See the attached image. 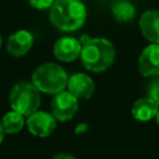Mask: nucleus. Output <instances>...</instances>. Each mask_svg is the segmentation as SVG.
Returning <instances> with one entry per match:
<instances>
[{
  "mask_svg": "<svg viewBox=\"0 0 159 159\" xmlns=\"http://www.w3.org/2000/svg\"><path fill=\"white\" fill-rule=\"evenodd\" d=\"M82 50L80 60L82 66L94 73L108 70L116 58V48L113 43L104 37L82 36Z\"/></svg>",
  "mask_w": 159,
  "mask_h": 159,
  "instance_id": "nucleus-1",
  "label": "nucleus"
},
{
  "mask_svg": "<svg viewBox=\"0 0 159 159\" xmlns=\"http://www.w3.org/2000/svg\"><path fill=\"white\" fill-rule=\"evenodd\" d=\"M48 16L57 30L72 32L83 26L87 9L81 0H55L50 7Z\"/></svg>",
  "mask_w": 159,
  "mask_h": 159,
  "instance_id": "nucleus-2",
  "label": "nucleus"
},
{
  "mask_svg": "<svg viewBox=\"0 0 159 159\" xmlns=\"http://www.w3.org/2000/svg\"><path fill=\"white\" fill-rule=\"evenodd\" d=\"M31 82L41 93L56 94L67 88L68 75L58 63L46 62L35 68L31 75Z\"/></svg>",
  "mask_w": 159,
  "mask_h": 159,
  "instance_id": "nucleus-3",
  "label": "nucleus"
},
{
  "mask_svg": "<svg viewBox=\"0 0 159 159\" xmlns=\"http://www.w3.org/2000/svg\"><path fill=\"white\" fill-rule=\"evenodd\" d=\"M9 103L11 109L29 117L39 111L41 104V92L32 82L20 81L11 87Z\"/></svg>",
  "mask_w": 159,
  "mask_h": 159,
  "instance_id": "nucleus-4",
  "label": "nucleus"
},
{
  "mask_svg": "<svg viewBox=\"0 0 159 159\" xmlns=\"http://www.w3.org/2000/svg\"><path fill=\"white\" fill-rule=\"evenodd\" d=\"M51 114L58 122L71 120L78 111V98L67 91H61L53 94V98L50 104Z\"/></svg>",
  "mask_w": 159,
  "mask_h": 159,
  "instance_id": "nucleus-5",
  "label": "nucleus"
},
{
  "mask_svg": "<svg viewBox=\"0 0 159 159\" xmlns=\"http://www.w3.org/2000/svg\"><path fill=\"white\" fill-rule=\"evenodd\" d=\"M26 127L29 132L39 138L51 135L56 129V118L45 111H36L26 117Z\"/></svg>",
  "mask_w": 159,
  "mask_h": 159,
  "instance_id": "nucleus-6",
  "label": "nucleus"
},
{
  "mask_svg": "<svg viewBox=\"0 0 159 159\" xmlns=\"http://www.w3.org/2000/svg\"><path fill=\"white\" fill-rule=\"evenodd\" d=\"M138 71L143 77L159 76V43L145 46L138 57Z\"/></svg>",
  "mask_w": 159,
  "mask_h": 159,
  "instance_id": "nucleus-7",
  "label": "nucleus"
},
{
  "mask_svg": "<svg viewBox=\"0 0 159 159\" xmlns=\"http://www.w3.org/2000/svg\"><path fill=\"white\" fill-rule=\"evenodd\" d=\"M82 43L72 36H62L53 43V56L61 62H73L81 55Z\"/></svg>",
  "mask_w": 159,
  "mask_h": 159,
  "instance_id": "nucleus-8",
  "label": "nucleus"
},
{
  "mask_svg": "<svg viewBox=\"0 0 159 159\" xmlns=\"http://www.w3.org/2000/svg\"><path fill=\"white\" fill-rule=\"evenodd\" d=\"M34 45V35L29 30H17L6 41V51L12 57L25 56Z\"/></svg>",
  "mask_w": 159,
  "mask_h": 159,
  "instance_id": "nucleus-9",
  "label": "nucleus"
},
{
  "mask_svg": "<svg viewBox=\"0 0 159 159\" xmlns=\"http://www.w3.org/2000/svg\"><path fill=\"white\" fill-rule=\"evenodd\" d=\"M67 89L73 93L78 99H88L96 91V84L92 77L86 73L77 72L68 77Z\"/></svg>",
  "mask_w": 159,
  "mask_h": 159,
  "instance_id": "nucleus-10",
  "label": "nucleus"
},
{
  "mask_svg": "<svg viewBox=\"0 0 159 159\" xmlns=\"http://www.w3.org/2000/svg\"><path fill=\"white\" fill-rule=\"evenodd\" d=\"M139 29L150 43H159V10H147L139 17Z\"/></svg>",
  "mask_w": 159,
  "mask_h": 159,
  "instance_id": "nucleus-11",
  "label": "nucleus"
},
{
  "mask_svg": "<svg viewBox=\"0 0 159 159\" xmlns=\"http://www.w3.org/2000/svg\"><path fill=\"white\" fill-rule=\"evenodd\" d=\"M158 108L159 104L147 96L134 102L132 106V116L138 122H149L155 117Z\"/></svg>",
  "mask_w": 159,
  "mask_h": 159,
  "instance_id": "nucleus-12",
  "label": "nucleus"
},
{
  "mask_svg": "<svg viewBox=\"0 0 159 159\" xmlns=\"http://www.w3.org/2000/svg\"><path fill=\"white\" fill-rule=\"evenodd\" d=\"M1 124H2V128L6 134H16V133L21 132V129L26 124L25 116L11 109L2 116Z\"/></svg>",
  "mask_w": 159,
  "mask_h": 159,
  "instance_id": "nucleus-13",
  "label": "nucleus"
},
{
  "mask_svg": "<svg viewBox=\"0 0 159 159\" xmlns=\"http://www.w3.org/2000/svg\"><path fill=\"white\" fill-rule=\"evenodd\" d=\"M112 15L118 22H130L135 16V7L128 0H116L112 4Z\"/></svg>",
  "mask_w": 159,
  "mask_h": 159,
  "instance_id": "nucleus-14",
  "label": "nucleus"
},
{
  "mask_svg": "<svg viewBox=\"0 0 159 159\" xmlns=\"http://www.w3.org/2000/svg\"><path fill=\"white\" fill-rule=\"evenodd\" d=\"M147 93L149 98H152L159 104V77L158 76L153 77V80L149 81L147 87Z\"/></svg>",
  "mask_w": 159,
  "mask_h": 159,
  "instance_id": "nucleus-15",
  "label": "nucleus"
},
{
  "mask_svg": "<svg viewBox=\"0 0 159 159\" xmlns=\"http://www.w3.org/2000/svg\"><path fill=\"white\" fill-rule=\"evenodd\" d=\"M55 0H27V2L37 10H47L51 7Z\"/></svg>",
  "mask_w": 159,
  "mask_h": 159,
  "instance_id": "nucleus-16",
  "label": "nucleus"
},
{
  "mask_svg": "<svg viewBox=\"0 0 159 159\" xmlns=\"http://www.w3.org/2000/svg\"><path fill=\"white\" fill-rule=\"evenodd\" d=\"M51 159H76L73 155L71 154H66V153H60V154H56L53 155Z\"/></svg>",
  "mask_w": 159,
  "mask_h": 159,
  "instance_id": "nucleus-17",
  "label": "nucleus"
},
{
  "mask_svg": "<svg viewBox=\"0 0 159 159\" xmlns=\"http://www.w3.org/2000/svg\"><path fill=\"white\" fill-rule=\"evenodd\" d=\"M4 135H5V130H4V128H2V124H1V120H0V144L2 143Z\"/></svg>",
  "mask_w": 159,
  "mask_h": 159,
  "instance_id": "nucleus-18",
  "label": "nucleus"
},
{
  "mask_svg": "<svg viewBox=\"0 0 159 159\" xmlns=\"http://www.w3.org/2000/svg\"><path fill=\"white\" fill-rule=\"evenodd\" d=\"M154 119H155V122H157V123L159 124V108H158V112H157V114H155Z\"/></svg>",
  "mask_w": 159,
  "mask_h": 159,
  "instance_id": "nucleus-19",
  "label": "nucleus"
},
{
  "mask_svg": "<svg viewBox=\"0 0 159 159\" xmlns=\"http://www.w3.org/2000/svg\"><path fill=\"white\" fill-rule=\"evenodd\" d=\"M1 43H2V40H1V36H0V48H1Z\"/></svg>",
  "mask_w": 159,
  "mask_h": 159,
  "instance_id": "nucleus-20",
  "label": "nucleus"
}]
</instances>
